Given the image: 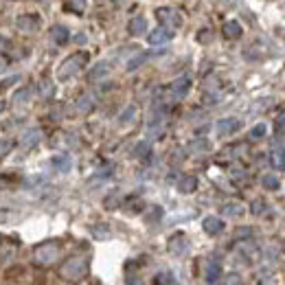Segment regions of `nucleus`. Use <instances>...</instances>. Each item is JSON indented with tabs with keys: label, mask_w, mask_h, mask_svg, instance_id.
Wrapping results in <instances>:
<instances>
[{
	"label": "nucleus",
	"mask_w": 285,
	"mask_h": 285,
	"mask_svg": "<svg viewBox=\"0 0 285 285\" xmlns=\"http://www.w3.org/2000/svg\"><path fill=\"white\" fill-rule=\"evenodd\" d=\"M86 60H88V53H75V55H70L68 60L62 64L60 77H62V79H68V77H72V75H77V72L84 68Z\"/></svg>",
	"instance_id": "nucleus-1"
},
{
	"label": "nucleus",
	"mask_w": 285,
	"mask_h": 285,
	"mask_svg": "<svg viewBox=\"0 0 285 285\" xmlns=\"http://www.w3.org/2000/svg\"><path fill=\"white\" fill-rule=\"evenodd\" d=\"M180 189L184 191V193H189V191H193L195 189V178H186V180L180 184Z\"/></svg>",
	"instance_id": "nucleus-16"
},
{
	"label": "nucleus",
	"mask_w": 285,
	"mask_h": 285,
	"mask_svg": "<svg viewBox=\"0 0 285 285\" xmlns=\"http://www.w3.org/2000/svg\"><path fill=\"white\" fill-rule=\"evenodd\" d=\"M224 35H226L228 40H237V37H241V27H239V22H235V20L226 22V24H224Z\"/></svg>",
	"instance_id": "nucleus-7"
},
{
	"label": "nucleus",
	"mask_w": 285,
	"mask_h": 285,
	"mask_svg": "<svg viewBox=\"0 0 285 285\" xmlns=\"http://www.w3.org/2000/svg\"><path fill=\"white\" fill-rule=\"evenodd\" d=\"M9 147H11V143H9V141H3V143H0V156H3L5 151H9Z\"/></svg>",
	"instance_id": "nucleus-20"
},
{
	"label": "nucleus",
	"mask_w": 285,
	"mask_h": 285,
	"mask_svg": "<svg viewBox=\"0 0 285 285\" xmlns=\"http://www.w3.org/2000/svg\"><path fill=\"white\" fill-rule=\"evenodd\" d=\"M129 33L132 35H143L147 33V20L143 15H136V18L129 20Z\"/></svg>",
	"instance_id": "nucleus-5"
},
{
	"label": "nucleus",
	"mask_w": 285,
	"mask_h": 285,
	"mask_svg": "<svg viewBox=\"0 0 285 285\" xmlns=\"http://www.w3.org/2000/svg\"><path fill=\"white\" fill-rule=\"evenodd\" d=\"M51 35H53V40H55L57 44H66V42H68V37H70L68 29L64 27V24H55V27L51 29Z\"/></svg>",
	"instance_id": "nucleus-6"
},
{
	"label": "nucleus",
	"mask_w": 285,
	"mask_h": 285,
	"mask_svg": "<svg viewBox=\"0 0 285 285\" xmlns=\"http://www.w3.org/2000/svg\"><path fill=\"white\" fill-rule=\"evenodd\" d=\"M263 132H265V127H263V125H257L255 129H252V136H255V138H257V136H263Z\"/></svg>",
	"instance_id": "nucleus-19"
},
{
	"label": "nucleus",
	"mask_w": 285,
	"mask_h": 285,
	"mask_svg": "<svg viewBox=\"0 0 285 285\" xmlns=\"http://www.w3.org/2000/svg\"><path fill=\"white\" fill-rule=\"evenodd\" d=\"M189 86H191V79L189 77H180L174 84V92H176V97H182V94H186V90H189Z\"/></svg>",
	"instance_id": "nucleus-10"
},
{
	"label": "nucleus",
	"mask_w": 285,
	"mask_h": 285,
	"mask_svg": "<svg viewBox=\"0 0 285 285\" xmlns=\"http://www.w3.org/2000/svg\"><path fill=\"white\" fill-rule=\"evenodd\" d=\"M37 138H40V132H37V129H31V132L22 138V145H24V147H31V145L37 143Z\"/></svg>",
	"instance_id": "nucleus-12"
},
{
	"label": "nucleus",
	"mask_w": 285,
	"mask_h": 285,
	"mask_svg": "<svg viewBox=\"0 0 285 285\" xmlns=\"http://www.w3.org/2000/svg\"><path fill=\"white\" fill-rule=\"evenodd\" d=\"M169 40H171V31H167L165 27L154 29L151 33H149V44L151 46H162V44H167Z\"/></svg>",
	"instance_id": "nucleus-4"
},
{
	"label": "nucleus",
	"mask_w": 285,
	"mask_h": 285,
	"mask_svg": "<svg viewBox=\"0 0 285 285\" xmlns=\"http://www.w3.org/2000/svg\"><path fill=\"white\" fill-rule=\"evenodd\" d=\"M40 15H35V13H24V15H20L18 18V29L20 31H27V33H33V31H37V27H40Z\"/></svg>",
	"instance_id": "nucleus-3"
},
{
	"label": "nucleus",
	"mask_w": 285,
	"mask_h": 285,
	"mask_svg": "<svg viewBox=\"0 0 285 285\" xmlns=\"http://www.w3.org/2000/svg\"><path fill=\"white\" fill-rule=\"evenodd\" d=\"M156 18L160 22H165V27H180L182 24V15L176 9H171V7H160L156 11Z\"/></svg>",
	"instance_id": "nucleus-2"
},
{
	"label": "nucleus",
	"mask_w": 285,
	"mask_h": 285,
	"mask_svg": "<svg viewBox=\"0 0 285 285\" xmlns=\"http://www.w3.org/2000/svg\"><path fill=\"white\" fill-rule=\"evenodd\" d=\"M263 184L268 186V189H276V186H279V180H276L274 176H265L263 178Z\"/></svg>",
	"instance_id": "nucleus-18"
},
{
	"label": "nucleus",
	"mask_w": 285,
	"mask_h": 285,
	"mask_svg": "<svg viewBox=\"0 0 285 285\" xmlns=\"http://www.w3.org/2000/svg\"><path fill=\"white\" fill-rule=\"evenodd\" d=\"M110 70V66L108 64H99V66H97L92 72H90V79H97V77H101V75H105V72Z\"/></svg>",
	"instance_id": "nucleus-15"
},
{
	"label": "nucleus",
	"mask_w": 285,
	"mask_h": 285,
	"mask_svg": "<svg viewBox=\"0 0 285 285\" xmlns=\"http://www.w3.org/2000/svg\"><path fill=\"white\" fill-rule=\"evenodd\" d=\"M145 60H147V55H138V57H134V60H129V64H127V70H134V68H138V66H141V64L145 62Z\"/></svg>",
	"instance_id": "nucleus-14"
},
{
	"label": "nucleus",
	"mask_w": 285,
	"mask_h": 285,
	"mask_svg": "<svg viewBox=\"0 0 285 285\" xmlns=\"http://www.w3.org/2000/svg\"><path fill=\"white\" fill-rule=\"evenodd\" d=\"M3 110H5V103H3V101H0V112H3Z\"/></svg>",
	"instance_id": "nucleus-22"
},
{
	"label": "nucleus",
	"mask_w": 285,
	"mask_h": 285,
	"mask_svg": "<svg viewBox=\"0 0 285 285\" xmlns=\"http://www.w3.org/2000/svg\"><path fill=\"white\" fill-rule=\"evenodd\" d=\"M274 165L279 167V169H285V154H283L281 149L274 154Z\"/></svg>",
	"instance_id": "nucleus-17"
},
{
	"label": "nucleus",
	"mask_w": 285,
	"mask_h": 285,
	"mask_svg": "<svg viewBox=\"0 0 285 285\" xmlns=\"http://www.w3.org/2000/svg\"><path fill=\"white\" fill-rule=\"evenodd\" d=\"M3 276H5L7 281H18V279H22V276H24V268L22 265H9Z\"/></svg>",
	"instance_id": "nucleus-9"
},
{
	"label": "nucleus",
	"mask_w": 285,
	"mask_h": 285,
	"mask_svg": "<svg viewBox=\"0 0 285 285\" xmlns=\"http://www.w3.org/2000/svg\"><path fill=\"white\" fill-rule=\"evenodd\" d=\"M226 213H241V208H239V206H228Z\"/></svg>",
	"instance_id": "nucleus-21"
},
{
	"label": "nucleus",
	"mask_w": 285,
	"mask_h": 285,
	"mask_svg": "<svg viewBox=\"0 0 285 285\" xmlns=\"http://www.w3.org/2000/svg\"><path fill=\"white\" fill-rule=\"evenodd\" d=\"M204 231L211 233V235H217L219 231H222V222H219L217 217H206L204 219Z\"/></svg>",
	"instance_id": "nucleus-11"
},
{
	"label": "nucleus",
	"mask_w": 285,
	"mask_h": 285,
	"mask_svg": "<svg viewBox=\"0 0 285 285\" xmlns=\"http://www.w3.org/2000/svg\"><path fill=\"white\" fill-rule=\"evenodd\" d=\"M237 127H239V123L235 119H224V121H219V123H217V132L219 134H231Z\"/></svg>",
	"instance_id": "nucleus-8"
},
{
	"label": "nucleus",
	"mask_w": 285,
	"mask_h": 285,
	"mask_svg": "<svg viewBox=\"0 0 285 285\" xmlns=\"http://www.w3.org/2000/svg\"><path fill=\"white\" fill-rule=\"evenodd\" d=\"M68 9L81 13V11L86 9V0H68Z\"/></svg>",
	"instance_id": "nucleus-13"
}]
</instances>
